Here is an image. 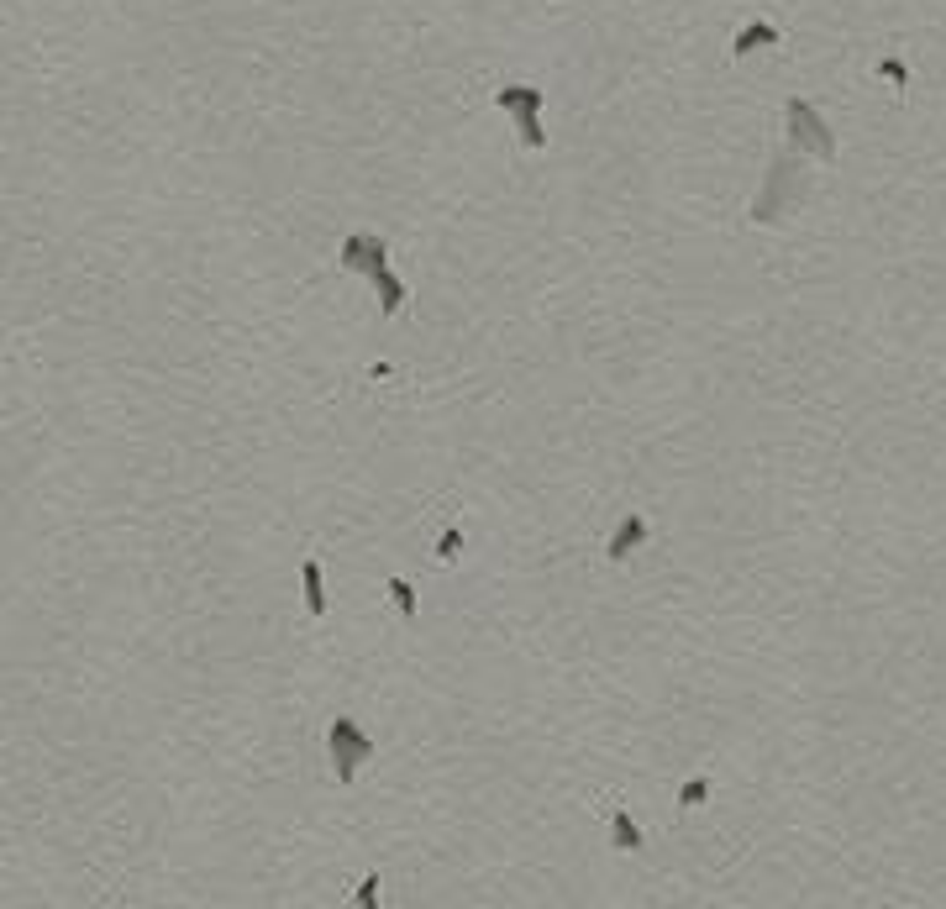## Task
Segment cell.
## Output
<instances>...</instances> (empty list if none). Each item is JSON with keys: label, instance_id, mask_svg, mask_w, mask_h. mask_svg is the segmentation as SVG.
<instances>
[{"label": "cell", "instance_id": "obj_1", "mask_svg": "<svg viewBox=\"0 0 946 909\" xmlns=\"http://www.w3.org/2000/svg\"><path fill=\"white\" fill-rule=\"evenodd\" d=\"M805 195H810V174H805V163H799V148H784L773 158V169H768L763 195L747 205V216L752 221H778V216H789Z\"/></svg>", "mask_w": 946, "mask_h": 909}, {"label": "cell", "instance_id": "obj_2", "mask_svg": "<svg viewBox=\"0 0 946 909\" xmlns=\"http://www.w3.org/2000/svg\"><path fill=\"white\" fill-rule=\"evenodd\" d=\"M326 757H332V768H337V783H353L358 768L374 757V736H368L353 715H337L332 726H326Z\"/></svg>", "mask_w": 946, "mask_h": 909}, {"label": "cell", "instance_id": "obj_3", "mask_svg": "<svg viewBox=\"0 0 946 909\" xmlns=\"http://www.w3.org/2000/svg\"><path fill=\"white\" fill-rule=\"evenodd\" d=\"M784 127H789V148L836 163V132H831V121L820 116L810 100H799V95L789 100V106H784Z\"/></svg>", "mask_w": 946, "mask_h": 909}, {"label": "cell", "instance_id": "obj_4", "mask_svg": "<svg viewBox=\"0 0 946 909\" xmlns=\"http://www.w3.org/2000/svg\"><path fill=\"white\" fill-rule=\"evenodd\" d=\"M495 111L516 116L521 148H542V142H547V132H542V90L537 85H500L495 90Z\"/></svg>", "mask_w": 946, "mask_h": 909}, {"label": "cell", "instance_id": "obj_5", "mask_svg": "<svg viewBox=\"0 0 946 909\" xmlns=\"http://www.w3.org/2000/svg\"><path fill=\"white\" fill-rule=\"evenodd\" d=\"M337 258H342V268H353V274H368V279H374V274H384V268H389V242L374 237V232H353V237L342 242Z\"/></svg>", "mask_w": 946, "mask_h": 909}, {"label": "cell", "instance_id": "obj_6", "mask_svg": "<svg viewBox=\"0 0 946 909\" xmlns=\"http://www.w3.org/2000/svg\"><path fill=\"white\" fill-rule=\"evenodd\" d=\"M647 542V515H626V521L621 526H615V536H610V547H605V557H610V563H626V557L636 552V547H642Z\"/></svg>", "mask_w": 946, "mask_h": 909}, {"label": "cell", "instance_id": "obj_7", "mask_svg": "<svg viewBox=\"0 0 946 909\" xmlns=\"http://www.w3.org/2000/svg\"><path fill=\"white\" fill-rule=\"evenodd\" d=\"M778 43H784V32H778L773 22H752V27H742L731 37V58H747L757 48H778Z\"/></svg>", "mask_w": 946, "mask_h": 909}, {"label": "cell", "instance_id": "obj_8", "mask_svg": "<svg viewBox=\"0 0 946 909\" xmlns=\"http://www.w3.org/2000/svg\"><path fill=\"white\" fill-rule=\"evenodd\" d=\"M300 578H305V610L321 621V615H326V584H321V563H316V557H305V563H300Z\"/></svg>", "mask_w": 946, "mask_h": 909}, {"label": "cell", "instance_id": "obj_9", "mask_svg": "<svg viewBox=\"0 0 946 909\" xmlns=\"http://www.w3.org/2000/svg\"><path fill=\"white\" fill-rule=\"evenodd\" d=\"M610 841L621 846V852H642V831H636V820L626 815V804L610 810Z\"/></svg>", "mask_w": 946, "mask_h": 909}, {"label": "cell", "instance_id": "obj_10", "mask_svg": "<svg viewBox=\"0 0 946 909\" xmlns=\"http://www.w3.org/2000/svg\"><path fill=\"white\" fill-rule=\"evenodd\" d=\"M368 284L379 289V311H384V316H400V305H405V284H400V274H389V268H384V274H374Z\"/></svg>", "mask_w": 946, "mask_h": 909}, {"label": "cell", "instance_id": "obj_11", "mask_svg": "<svg viewBox=\"0 0 946 909\" xmlns=\"http://www.w3.org/2000/svg\"><path fill=\"white\" fill-rule=\"evenodd\" d=\"M389 594H395L405 621H416V589H410V578H389Z\"/></svg>", "mask_w": 946, "mask_h": 909}, {"label": "cell", "instance_id": "obj_12", "mask_svg": "<svg viewBox=\"0 0 946 909\" xmlns=\"http://www.w3.org/2000/svg\"><path fill=\"white\" fill-rule=\"evenodd\" d=\"M710 799V778H689L684 789H678V810H694V804Z\"/></svg>", "mask_w": 946, "mask_h": 909}, {"label": "cell", "instance_id": "obj_13", "mask_svg": "<svg viewBox=\"0 0 946 909\" xmlns=\"http://www.w3.org/2000/svg\"><path fill=\"white\" fill-rule=\"evenodd\" d=\"M873 69H878L883 79H889V85H894V90H910V69H904V64H899V58H878V64H873Z\"/></svg>", "mask_w": 946, "mask_h": 909}, {"label": "cell", "instance_id": "obj_14", "mask_svg": "<svg viewBox=\"0 0 946 909\" xmlns=\"http://www.w3.org/2000/svg\"><path fill=\"white\" fill-rule=\"evenodd\" d=\"M458 552H463V531L447 526V531L437 536V557H442V563H458Z\"/></svg>", "mask_w": 946, "mask_h": 909}, {"label": "cell", "instance_id": "obj_15", "mask_svg": "<svg viewBox=\"0 0 946 909\" xmlns=\"http://www.w3.org/2000/svg\"><path fill=\"white\" fill-rule=\"evenodd\" d=\"M353 899H358L363 909H374V904H379V878H374V873H368V878L358 883V894H353Z\"/></svg>", "mask_w": 946, "mask_h": 909}]
</instances>
